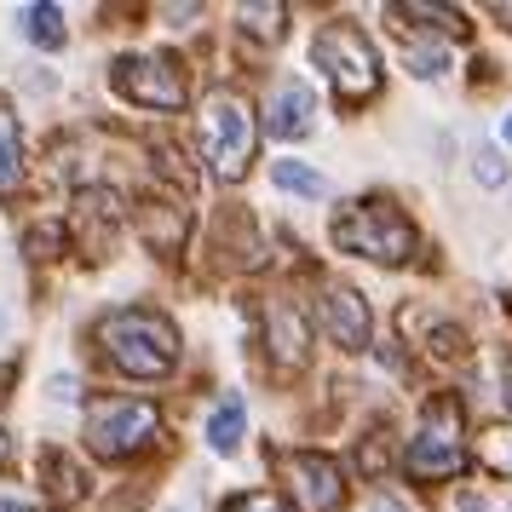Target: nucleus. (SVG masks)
<instances>
[{
    "label": "nucleus",
    "mask_w": 512,
    "mask_h": 512,
    "mask_svg": "<svg viewBox=\"0 0 512 512\" xmlns=\"http://www.w3.org/2000/svg\"><path fill=\"white\" fill-rule=\"evenodd\" d=\"M98 346H104V357L121 374H133V380H162L179 363V334H173V323L156 317V311H144V305L110 311L98 323Z\"/></svg>",
    "instance_id": "f257e3e1"
},
{
    "label": "nucleus",
    "mask_w": 512,
    "mask_h": 512,
    "mask_svg": "<svg viewBox=\"0 0 512 512\" xmlns=\"http://www.w3.org/2000/svg\"><path fill=\"white\" fill-rule=\"evenodd\" d=\"M334 242L357 259H374V265H403V259L415 254V225L403 219L397 202L363 196L346 213H334Z\"/></svg>",
    "instance_id": "f03ea898"
},
{
    "label": "nucleus",
    "mask_w": 512,
    "mask_h": 512,
    "mask_svg": "<svg viewBox=\"0 0 512 512\" xmlns=\"http://www.w3.org/2000/svg\"><path fill=\"white\" fill-rule=\"evenodd\" d=\"M254 144H259V127H254L248 98L231 93V87L202 98V156H208L213 179L236 185L248 173V162H254Z\"/></svg>",
    "instance_id": "7ed1b4c3"
},
{
    "label": "nucleus",
    "mask_w": 512,
    "mask_h": 512,
    "mask_svg": "<svg viewBox=\"0 0 512 512\" xmlns=\"http://www.w3.org/2000/svg\"><path fill=\"white\" fill-rule=\"evenodd\" d=\"M311 64L328 70L340 104H369L380 93V58H374L369 35L357 24H323L317 41H311Z\"/></svg>",
    "instance_id": "20e7f679"
},
{
    "label": "nucleus",
    "mask_w": 512,
    "mask_h": 512,
    "mask_svg": "<svg viewBox=\"0 0 512 512\" xmlns=\"http://www.w3.org/2000/svg\"><path fill=\"white\" fill-rule=\"evenodd\" d=\"M156 432H162V415H156V403H139V397H110V403H93V415H87V443L104 461L139 455Z\"/></svg>",
    "instance_id": "39448f33"
},
{
    "label": "nucleus",
    "mask_w": 512,
    "mask_h": 512,
    "mask_svg": "<svg viewBox=\"0 0 512 512\" xmlns=\"http://www.w3.org/2000/svg\"><path fill=\"white\" fill-rule=\"evenodd\" d=\"M110 87L144 110H185V75L173 70V58H116Z\"/></svg>",
    "instance_id": "423d86ee"
},
{
    "label": "nucleus",
    "mask_w": 512,
    "mask_h": 512,
    "mask_svg": "<svg viewBox=\"0 0 512 512\" xmlns=\"http://www.w3.org/2000/svg\"><path fill=\"white\" fill-rule=\"evenodd\" d=\"M403 466L415 472V478H455L466 466V443H461V420H455V403H443L438 420H426L420 426V438H409V455Z\"/></svg>",
    "instance_id": "0eeeda50"
},
{
    "label": "nucleus",
    "mask_w": 512,
    "mask_h": 512,
    "mask_svg": "<svg viewBox=\"0 0 512 512\" xmlns=\"http://www.w3.org/2000/svg\"><path fill=\"white\" fill-rule=\"evenodd\" d=\"M288 478H294L300 512H340V501H346V472H340V461H328V455H294L288 461Z\"/></svg>",
    "instance_id": "6e6552de"
},
{
    "label": "nucleus",
    "mask_w": 512,
    "mask_h": 512,
    "mask_svg": "<svg viewBox=\"0 0 512 512\" xmlns=\"http://www.w3.org/2000/svg\"><path fill=\"white\" fill-rule=\"evenodd\" d=\"M369 305H363V294L357 288H346V282H328L323 288V334L334 340L340 351H363L369 346Z\"/></svg>",
    "instance_id": "1a4fd4ad"
},
{
    "label": "nucleus",
    "mask_w": 512,
    "mask_h": 512,
    "mask_svg": "<svg viewBox=\"0 0 512 512\" xmlns=\"http://www.w3.org/2000/svg\"><path fill=\"white\" fill-rule=\"evenodd\" d=\"M311 121H317V93H311V81H282L277 93H271V139H305L311 133Z\"/></svg>",
    "instance_id": "9d476101"
},
{
    "label": "nucleus",
    "mask_w": 512,
    "mask_h": 512,
    "mask_svg": "<svg viewBox=\"0 0 512 512\" xmlns=\"http://www.w3.org/2000/svg\"><path fill=\"white\" fill-rule=\"evenodd\" d=\"M242 426H248V403H242V397H219L213 415H208V449L213 455H236Z\"/></svg>",
    "instance_id": "9b49d317"
},
{
    "label": "nucleus",
    "mask_w": 512,
    "mask_h": 512,
    "mask_svg": "<svg viewBox=\"0 0 512 512\" xmlns=\"http://www.w3.org/2000/svg\"><path fill=\"white\" fill-rule=\"evenodd\" d=\"M271 357H277L282 369L288 363H305V323L294 305H271Z\"/></svg>",
    "instance_id": "f8f14e48"
},
{
    "label": "nucleus",
    "mask_w": 512,
    "mask_h": 512,
    "mask_svg": "<svg viewBox=\"0 0 512 512\" xmlns=\"http://www.w3.org/2000/svg\"><path fill=\"white\" fill-rule=\"evenodd\" d=\"M24 185V133H18V116L0 104V196Z\"/></svg>",
    "instance_id": "ddd939ff"
},
{
    "label": "nucleus",
    "mask_w": 512,
    "mask_h": 512,
    "mask_svg": "<svg viewBox=\"0 0 512 512\" xmlns=\"http://www.w3.org/2000/svg\"><path fill=\"white\" fill-rule=\"evenodd\" d=\"M478 461H484L495 478H512V420H501V426H484V432H478Z\"/></svg>",
    "instance_id": "4468645a"
},
{
    "label": "nucleus",
    "mask_w": 512,
    "mask_h": 512,
    "mask_svg": "<svg viewBox=\"0 0 512 512\" xmlns=\"http://www.w3.org/2000/svg\"><path fill=\"white\" fill-rule=\"evenodd\" d=\"M24 35L35 47L58 52L64 47V12H58V6H24Z\"/></svg>",
    "instance_id": "2eb2a0df"
},
{
    "label": "nucleus",
    "mask_w": 512,
    "mask_h": 512,
    "mask_svg": "<svg viewBox=\"0 0 512 512\" xmlns=\"http://www.w3.org/2000/svg\"><path fill=\"white\" fill-rule=\"evenodd\" d=\"M179 236H185V219L167 208V202H150L144 208V242L150 248H179Z\"/></svg>",
    "instance_id": "dca6fc26"
},
{
    "label": "nucleus",
    "mask_w": 512,
    "mask_h": 512,
    "mask_svg": "<svg viewBox=\"0 0 512 512\" xmlns=\"http://www.w3.org/2000/svg\"><path fill=\"white\" fill-rule=\"evenodd\" d=\"M271 179H277V190H294V196H328V179L317 173V167H305V162H277L271 167Z\"/></svg>",
    "instance_id": "f3484780"
},
{
    "label": "nucleus",
    "mask_w": 512,
    "mask_h": 512,
    "mask_svg": "<svg viewBox=\"0 0 512 512\" xmlns=\"http://www.w3.org/2000/svg\"><path fill=\"white\" fill-rule=\"evenodd\" d=\"M236 18H242V29H248L254 41H265V47H271V41H282V18H288V6L265 0V6H242Z\"/></svg>",
    "instance_id": "a211bd4d"
},
{
    "label": "nucleus",
    "mask_w": 512,
    "mask_h": 512,
    "mask_svg": "<svg viewBox=\"0 0 512 512\" xmlns=\"http://www.w3.org/2000/svg\"><path fill=\"white\" fill-rule=\"evenodd\" d=\"M409 70L420 81H443L449 75V47L443 41H409Z\"/></svg>",
    "instance_id": "6ab92c4d"
},
{
    "label": "nucleus",
    "mask_w": 512,
    "mask_h": 512,
    "mask_svg": "<svg viewBox=\"0 0 512 512\" xmlns=\"http://www.w3.org/2000/svg\"><path fill=\"white\" fill-rule=\"evenodd\" d=\"M47 478H52V495L58 501H81V472H75V461H64V455H47Z\"/></svg>",
    "instance_id": "aec40b11"
},
{
    "label": "nucleus",
    "mask_w": 512,
    "mask_h": 512,
    "mask_svg": "<svg viewBox=\"0 0 512 512\" xmlns=\"http://www.w3.org/2000/svg\"><path fill=\"white\" fill-rule=\"evenodd\" d=\"M472 173H478V185H484V190H501V185H507V162H501V150H489V144H484V150H478V162H472Z\"/></svg>",
    "instance_id": "412c9836"
},
{
    "label": "nucleus",
    "mask_w": 512,
    "mask_h": 512,
    "mask_svg": "<svg viewBox=\"0 0 512 512\" xmlns=\"http://www.w3.org/2000/svg\"><path fill=\"white\" fill-rule=\"evenodd\" d=\"M225 512H294V507H288L282 495H271V489H254V495H236Z\"/></svg>",
    "instance_id": "4be33fe9"
},
{
    "label": "nucleus",
    "mask_w": 512,
    "mask_h": 512,
    "mask_svg": "<svg viewBox=\"0 0 512 512\" xmlns=\"http://www.w3.org/2000/svg\"><path fill=\"white\" fill-rule=\"evenodd\" d=\"M443 512H489V507H484V495H478L472 484H455L449 495H443Z\"/></svg>",
    "instance_id": "5701e85b"
},
{
    "label": "nucleus",
    "mask_w": 512,
    "mask_h": 512,
    "mask_svg": "<svg viewBox=\"0 0 512 512\" xmlns=\"http://www.w3.org/2000/svg\"><path fill=\"white\" fill-rule=\"evenodd\" d=\"M432 340H438V357H461V351H466V334H461V328H449V323H443Z\"/></svg>",
    "instance_id": "b1692460"
},
{
    "label": "nucleus",
    "mask_w": 512,
    "mask_h": 512,
    "mask_svg": "<svg viewBox=\"0 0 512 512\" xmlns=\"http://www.w3.org/2000/svg\"><path fill=\"white\" fill-rule=\"evenodd\" d=\"M52 248H58V225H47V231H29V254H35V259H52Z\"/></svg>",
    "instance_id": "393cba45"
},
{
    "label": "nucleus",
    "mask_w": 512,
    "mask_h": 512,
    "mask_svg": "<svg viewBox=\"0 0 512 512\" xmlns=\"http://www.w3.org/2000/svg\"><path fill=\"white\" fill-rule=\"evenodd\" d=\"M0 512H35V501H18V495H0Z\"/></svg>",
    "instance_id": "a878e982"
},
{
    "label": "nucleus",
    "mask_w": 512,
    "mask_h": 512,
    "mask_svg": "<svg viewBox=\"0 0 512 512\" xmlns=\"http://www.w3.org/2000/svg\"><path fill=\"white\" fill-rule=\"evenodd\" d=\"M501 386H507V392H501V403L512 409V363H507V374H501Z\"/></svg>",
    "instance_id": "bb28decb"
},
{
    "label": "nucleus",
    "mask_w": 512,
    "mask_h": 512,
    "mask_svg": "<svg viewBox=\"0 0 512 512\" xmlns=\"http://www.w3.org/2000/svg\"><path fill=\"white\" fill-rule=\"evenodd\" d=\"M501 139H507V150H512V116H507V121H501Z\"/></svg>",
    "instance_id": "cd10ccee"
},
{
    "label": "nucleus",
    "mask_w": 512,
    "mask_h": 512,
    "mask_svg": "<svg viewBox=\"0 0 512 512\" xmlns=\"http://www.w3.org/2000/svg\"><path fill=\"white\" fill-rule=\"evenodd\" d=\"M489 12H495V18H507V24H512V6H489Z\"/></svg>",
    "instance_id": "c85d7f7f"
},
{
    "label": "nucleus",
    "mask_w": 512,
    "mask_h": 512,
    "mask_svg": "<svg viewBox=\"0 0 512 512\" xmlns=\"http://www.w3.org/2000/svg\"><path fill=\"white\" fill-rule=\"evenodd\" d=\"M6 455H12V443H6V432H0V461H6Z\"/></svg>",
    "instance_id": "c756f323"
}]
</instances>
